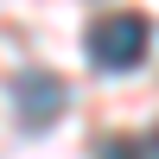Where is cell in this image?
<instances>
[{
    "mask_svg": "<svg viewBox=\"0 0 159 159\" xmlns=\"http://www.w3.org/2000/svg\"><path fill=\"white\" fill-rule=\"evenodd\" d=\"M147 45H153L147 13H102V19L89 25V57H96V70H134V64L147 57Z\"/></svg>",
    "mask_w": 159,
    "mask_h": 159,
    "instance_id": "6da1fadb",
    "label": "cell"
},
{
    "mask_svg": "<svg viewBox=\"0 0 159 159\" xmlns=\"http://www.w3.org/2000/svg\"><path fill=\"white\" fill-rule=\"evenodd\" d=\"M64 102H70L64 76H51V70H19L13 76V108H19L25 127H51L64 115Z\"/></svg>",
    "mask_w": 159,
    "mask_h": 159,
    "instance_id": "7a4b0ae2",
    "label": "cell"
},
{
    "mask_svg": "<svg viewBox=\"0 0 159 159\" xmlns=\"http://www.w3.org/2000/svg\"><path fill=\"white\" fill-rule=\"evenodd\" d=\"M96 153H102V159H140V140H102Z\"/></svg>",
    "mask_w": 159,
    "mask_h": 159,
    "instance_id": "3957f363",
    "label": "cell"
},
{
    "mask_svg": "<svg viewBox=\"0 0 159 159\" xmlns=\"http://www.w3.org/2000/svg\"><path fill=\"white\" fill-rule=\"evenodd\" d=\"M140 159H159V127H153L147 140H140Z\"/></svg>",
    "mask_w": 159,
    "mask_h": 159,
    "instance_id": "277c9868",
    "label": "cell"
}]
</instances>
